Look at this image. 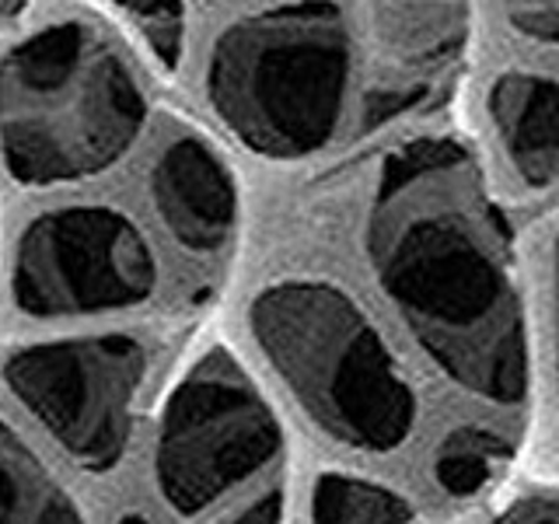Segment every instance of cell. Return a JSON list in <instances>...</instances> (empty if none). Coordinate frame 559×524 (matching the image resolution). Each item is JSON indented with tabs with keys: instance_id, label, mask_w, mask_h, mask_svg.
<instances>
[{
	"instance_id": "cell-1",
	"label": "cell",
	"mask_w": 559,
	"mask_h": 524,
	"mask_svg": "<svg viewBox=\"0 0 559 524\" xmlns=\"http://www.w3.org/2000/svg\"><path fill=\"white\" fill-rule=\"evenodd\" d=\"M384 297L441 374L468 395L518 406L528 336L503 231L451 144H413L384 165L371 217Z\"/></svg>"
},
{
	"instance_id": "cell-2",
	"label": "cell",
	"mask_w": 559,
	"mask_h": 524,
	"mask_svg": "<svg viewBox=\"0 0 559 524\" xmlns=\"http://www.w3.org/2000/svg\"><path fill=\"white\" fill-rule=\"evenodd\" d=\"M147 98L116 46L84 22H52L0 60V154L22 186H63L122 162Z\"/></svg>"
},
{
	"instance_id": "cell-3",
	"label": "cell",
	"mask_w": 559,
	"mask_h": 524,
	"mask_svg": "<svg viewBox=\"0 0 559 524\" xmlns=\"http://www.w3.org/2000/svg\"><path fill=\"white\" fill-rule=\"evenodd\" d=\"M249 325L273 374L332 441L371 454L409 441L413 384L343 287L325 279L273 284L255 294Z\"/></svg>"
},
{
	"instance_id": "cell-4",
	"label": "cell",
	"mask_w": 559,
	"mask_h": 524,
	"mask_svg": "<svg viewBox=\"0 0 559 524\" xmlns=\"http://www.w3.org/2000/svg\"><path fill=\"white\" fill-rule=\"evenodd\" d=\"M349 67L343 11L329 0H297L217 35L206 60V98L249 151L305 157L340 130Z\"/></svg>"
},
{
	"instance_id": "cell-5",
	"label": "cell",
	"mask_w": 559,
	"mask_h": 524,
	"mask_svg": "<svg viewBox=\"0 0 559 524\" xmlns=\"http://www.w3.org/2000/svg\"><path fill=\"white\" fill-rule=\"evenodd\" d=\"M284 448L270 402L249 371L210 349L175 384L154 441V479L182 517L210 511Z\"/></svg>"
},
{
	"instance_id": "cell-6",
	"label": "cell",
	"mask_w": 559,
	"mask_h": 524,
	"mask_svg": "<svg viewBox=\"0 0 559 524\" xmlns=\"http://www.w3.org/2000/svg\"><path fill=\"white\" fill-rule=\"evenodd\" d=\"M147 349L133 336H84L22 346L4 364L14 398L81 468H112L130 444Z\"/></svg>"
},
{
	"instance_id": "cell-7",
	"label": "cell",
	"mask_w": 559,
	"mask_h": 524,
	"mask_svg": "<svg viewBox=\"0 0 559 524\" xmlns=\"http://www.w3.org/2000/svg\"><path fill=\"white\" fill-rule=\"evenodd\" d=\"M157 287L147 238L112 206H57L14 249V305L32 319L102 314L144 305Z\"/></svg>"
},
{
	"instance_id": "cell-8",
	"label": "cell",
	"mask_w": 559,
	"mask_h": 524,
	"mask_svg": "<svg viewBox=\"0 0 559 524\" xmlns=\"http://www.w3.org/2000/svg\"><path fill=\"white\" fill-rule=\"evenodd\" d=\"M151 200L171 238L189 252H217L231 238L238 200L221 157L197 136H179L157 154Z\"/></svg>"
},
{
	"instance_id": "cell-9",
	"label": "cell",
	"mask_w": 559,
	"mask_h": 524,
	"mask_svg": "<svg viewBox=\"0 0 559 524\" xmlns=\"http://www.w3.org/2000/svg\"><path fill=\"white\" fill-rule=\"evenodd\" d=\"M489 116L507 157L521 179L535 189H549L559 171V95L552 78L503 74L489 92Z\"/></svg>"
},
{
	"instance_id": "cell-10",
	"label": "cell",
	"mask_w": 559,
	"mask_h": 524,
	"mask_svg": "<svg viewBox=\"0 0 559 524\" xmlns=\"http://www.w3.org/2000/svg\"><path fill=\"white\" fill-rule=\"evenodd\" d=\"M0 524H87L39 454L0 419Z\"/></svg>"
},
{
	"instance_id": "cell-11",
	"label": "cell",
	"mask_w": 559,
	"mask_h": 524,
	"mask_svg": "<svg viewBox=\"0 0 559 524\" xmlns=\"http://www.w3.org/2000/svg\"><path fill=\"white\" fill-rule=\"evenodd\" d=\"M413 507L392 486L322 472L311 493V524H409Z\"/></svg>"
},
{
	"instance_id": "cell-12",
	"label": "cell",
	"mask_w": 559,
	"mask_h": 524,
	"mask_svg": "<svg viewBox=\"0 0 559 524\" xmlns=\"http://www.w3.org/2000/svg\"><path fill=\"white\" fill-rule=\"evenodd\" d=\"M507 462V444L486 430H454L433 454V476L454 497L479 493Z\"/></svg>"
},
{
	"instance_id": "cell-13",
	"label": "cell",
	"mask_w": 559,
	"mask_h": 524,
	"mask_svg": "<svg viewBox=\"0 0 559 524\" xmlns=\"http://www.w3.org/2000/svg\"><path fill=\"white\" fill-rule=\"evenodd\" d=\"M381 25L395 46L427 52L448 46L462 25V0H384Z\"/></svg>"
},
{
	"instance_id": "cell-14",
	"label": "cell",
	"mask_w": 559,
	"mask_h": 524,
	"mask_svg": "<svg viewBox=\"0 0 559 524\" xmlns=\"http://www.w3.org/2000/svg\"><path fill=\"white\" fill-rule=\"evenodd\" d=\"M130 22L147 35L151 49L168 67L182 57V0H112Z\"/></svg>"
},
{
	"instance_id": "cell-15",
	"label": "cell",
	"mask_w": 559,
	"mask_h": 524,
	"mask_svg": "<svg viewBox=\"0 0 559 524\" xmlns=\"http://www.w3.org/2000/svg\"><path fill=\"white\" fill-rule=\"evenodd\" d=\"M497 524H559V507L552 497H528L518 500Z\"/></svg>"
},
{
	"instance_id": "cell-16",
	"label": "cell",
	"mask_w": 559,
	"mask_h": 524,
	"mask_svg": "<svg viewBox=\"0 0 559 524\" xmlns=\"http://www.w3.org/2000/svg\"><path fill=\"white\" fill-rule=\"evenodd\" d=\"M280 514H284V497L270 489V493H262L255 503L245 507L231 524H280Z\"/></svg>"
},
{
	"instance_id": "cell-17",
	"label": "cell",
	"mask_w": 559,
	"mask_h": 524,
	"mask_svg": "<svg viewBox=\"0 0 559 524\" xmlns=\"http://www.w3.org/2000/svg\"><path fill=\"white\" fill-rule=\"evenodd\" d=\"M514 4H538V14H546L556 22V0H514Z\"/></svg>"
},
{
	"instance_id": "cell-18",
	"label": "cell",
	"mask_w": 559,
	"mask_h": 524,
	"mask_svg": "<svg viewBox=\"0 0 559 524\" xmlns=\"http://www.w3.org/2000/svg\"><path fill=\"white\" fill-rule=\"evenodd\" d=\"M119 524H151V521H147L144 514H122Z\"/></svg>"
},
{
	"instance_id": "cell-19",
	"label": "cell",
	"mask_w": 559,
	"mask_h": 524,
	"mask_svg": "<svg viewBox=\"0 0 559 524\" xmlns=\"http://www.w3.org/2000/svg\"><path fill=\"white\" fill-rule=\"evenodd\" d=\"M4 4H11V0H0V11H4Z\"/></svg>"
}]
</instances>
